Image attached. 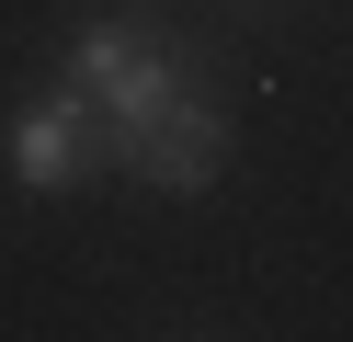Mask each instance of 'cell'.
Segmentation results:
<instances>
[{
  "mask_svg": "<svg viewBox=\"0 0 353 342\" xmlns=\"http://www.w3.org/2000/svg\"><path fill=\"white\" fill-rule=\"evenodd\" d=\"M57 80L92 103V126H103V171L148 182V194H205V182L228 171V114L183 80V57H171V35H160L148 12H103V23H80Z\"/></svg>",
  "mask_w": 353,
  "mask_h": 342,
  "instance_id": "6da1fadb",
  "label": "cell"
},
{
  "mask_svg": "<svg viewBox=\"0 0 353 342\" xmlns=\"http://www.w3.org/2000/svg\"><path fill=\"white\" fill-rule=\"evenodd\" d=\"M92 171H103V126H92V103H80L69 80L34 91V103L12 114V182H23V194H69V182H92Z\"/></svg>",
  "mask_w": 353,
  "mask_h": 342,
  "instance_id": "7a4b0ae2",
  "label": "cell"
}]
</instances>
